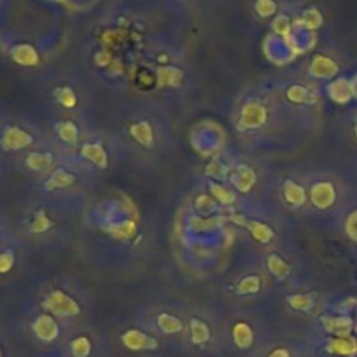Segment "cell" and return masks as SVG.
I'll use <instances>...</instances> for the list:
<instances>
[{"label": "cell", "instance_id": "6da1fadb", "mask_svg": "<svg viewBox=\"0 0 357 357\" xmlns=\"http://www.w3.org/2000/svg\"><path fill=\"white\" fill-rule=\"evenodd\" d=\"M35 136L26 128L16 122H0V152L17 153L31 149Z\"/></svg>", "mask_w": 357, "mask_h": 357}, {"label": "cell", "instance_id": "7a4b0ae2", "mask_svg": "<svg viewBox=\"0 0 357 357\" xmlns=\"http://www.w3.org/2000/svg\"><path fill=\"white\" fill-rule=\"evenodd\" d=\"M42 307H44L45 312L54 317H73L80 312L79 303L59 289L49 293L42 302Z\"/></svg>", "mask_w": 357, "mask_h": 357}, {"label": "cell", "instance_id": "3957f363", "mask_svg": "<svg viewBox=\"0 0 357 357\" xmlns=\"http://www.w3.org/2000/svg\"><path fill=\"white\" fill-rule=\"evenodd\" d=\"M31 333L42 344H51L59 337V326L56 323L54 316L47 312H42L31 321Z\"/></svg>", "mask_w": 357, "mask_h": 357}, {"label": "cell", "instance_id": "277c9868", "mask_svg": "<svg viewBox=\"0 0 357 357\" xmlns=\"http://www.w3.org/2000/svg\"><path fill=\"white\" fill-rule=\"evenodd\" d=\"M7 54L16 65L24 66V68H31V66H37L40 63L38 51L28 42H16V44L9 45Z\"/></svg>", "mask_w": 357, "mask_h": 357}, {"label": "cell", "instance_id": "5b68a950", "mask_svg": "<svg viewBox=\"0 0 357 357\" xmlns=\"http://www.w3.org/2000/svg\"><path fill=\"white\" fill-rule=\"evenodd\" d=\"M267 122V108L257 101H250L243 107L239 117L241 129H258Z\"/></svg>", "mask_w": 357, "mask_h": 357}, {"label": "cell", "instance_id": "8992f818", "mask_svg": "<svg viewBox=\"0 0 357 357\" xmlns=\"http://www.w3.org/2000/svg\"><path fill=\"white\" fill-rule=\"evenodd\" d=\"M122 345L126 349L132 352H142V351H155L159 347V342L155 340L153 337L150 335L143 333L139 330H129L122 335Z\"/></svg>", "mask_w": 357, "mask_h": 357}, {"label": "cell", "instance_id": "52a82bcc", "mask_svg": "<svg viewBox=\"0 0 357 357\" xmlns=\"http://www.w3.org/2000/svg\"><path fill=\"white\" fill-rule=\"evenodd\" d=\"M310 201L317 209H328L337 201V190L330 181H319L310 188Z\"/></svg>", "mask_w": 357, "mask_h": 357}, {"label": "cell", "instance_id": "ba28073f", "mask_svg": "<svg viewBox=\"0 0 357 357\" xmlns=\"http://www.w3.org/2000/svg\"><path fill=\"white\" fill-rule=\"evenodd\" d=\"M234 222L243 225L244 229L250 230V234L253 236L255 241L261 244H268L272 239H274V230L267 225V223L257 222V220H246L244 216H234Z\"/></svg>", "mask_w": 357, "mask_h": 357}, {"label": "cell", "instance_id": "9c48e42d", "mask_svg": "<svg viewBox=\"0 0 357 357\" xmlns=\"http://www.w3.org/2000/svg\"><path fill=\"white\" fill-rule=\"evenodd\" d=\"M229 178L234 187H236V190H239L241 194H248L255 187V183H257V173L250 166H244V164L230 171Z\"/></svg>", "mask_w": 357, "mask_h": 357}, {"label": "cell", "instance_id": "30bf717a", "mask_svg": "<svg viewBox=\"0 0 357 357\" xmlns=\"http://www.w3.org/2000/svg\"><path fill=\"white\" fill-rule=\"evenodd\" d=\"M328 96H330L331 101L338 105H345L354 98L352 94V84L351 79H345V77H338V79L331 80L326 87Z\"/></svg>", "mask_w": 357, "mask_h": 357}, {"label": "cell", "instance_id": "8fae6325", "mask_svg": "<svg viewBox=\"0 0 357 357\" xmlns=\"http://www.w3.org/2000/svg\"><path fill=\"white\" fill-rule=\"evenodd\" d=\"M323 328L335 338L351 337L352 330H354V321L349 316H330L323 317Z\"/></svg>", "mask_w": 357, "mask_h": 357}, {"label": "cell", "instance_id": "7c38bea8", "mask_svg": "<svg viewBox=\"0 0 357 357\" xmlns=\"http://www.w3.org/2000/svg\"><path fill=\"white\" fill-rule=\"evenodd\" d=\"M23 164L26 166V169L33 171V173H44L52 167L54 155L51 152H26Z\"/></svg>", "mask_w": 357, "mask_h": 357}, {"label": "cell", "instance_id": "4fadbf2b", "mask_svg": "<svg viewBox=\"0 0 357 357\" xmlns=\"http://www.w3.org/2000/svg\"><path fill=\"white\" fill-rule=\"evenodd\" d=\"M310 73H312L316 79H333L338 73V65L337 61H333L328 56H316L310 63Z\"/></svg>", "mask_w": 357, "mask_h": 357}, {"label": "cell", "instance_id": "5bb4252c", "mask_svg": "<svg viewBox=\"0 0 357 357\" xmlns=\"http://www.w3.org/2000/svg\"><path fill=\"white\" fill-rule=\"evenodd\" d=\"M326 351L333 356H342V357H354L357 354V340L354 337H342V338H333V340L328 342Z\"/></svg>", "mask_w": 357, "mask_h": 357}, {"label": "cell", "instance_id": "9a60e30c", "mask_svg": "<svg viewBox=\"0 0 357 357\" xmlns=\"http://www.w3.org/2000/svg\"><path fill=\"white\" fill-rule=\"evenodd\" d=\"M183 80V72L174 66H160L157 70V86L159 87H178Z\"/></svg>", "mask_w": 357, "mask_h": 357}, {"label": "cell", "instance_id": "2e32d148", "mask_svg": "<svg viewBox=\"0 0 357 357\" xmlns=\"http://www.w3.org/2000/svg\"><path fill=\"white\" fill-rule=\"evenodd\" d=\"M80 153H82L87 160H91L94 166L101 167V169H105V167L108 166L107 150H105L103 145H100V143H87V145L82 146Z\"/></svg>", "mask_w": 357, "mask_h": 357}, {"label": "cell", "instance_id": "e0dca14e", "mask_svg": "<svg viewBox=\"0 0 357 357\" xmlns=\"http://www.w3.org/2000/svg\"><path fill=\"white\" fill-rule=\"evenodd\" d=\"M284 199L288 204H291L293 208H302L307 202V192L302 185H298L296 181L289 180L284 183Z\"/></svg>", "mask_w": 357, "mask_h": 357}, {"label": "cell", "instance_id": "ac0fdd59", "mask_svg": "<svg viewBox=\"0 0 357 357\" xmlns=\"http://www.w3.org/2000/svg\"><path fill=\"white\" fill-rule=\"evenodd\" d=\"M73 181H75V176H73V174H70L68 171L54 169L51 173V176L45 180L44 190L45 192H54V190H59V188H66V187H70Z\"/></svg>", "mask_w": 357, "mask_h": 357}, {"label": "cell", "instance_id": "d6986e66", "mask_svg": "<svg viewBox=\"0 0 357 357\" xmlns=\"http://www.w3.org/2000/svg\"><path fill=\"white\" fill-rule=\"evenodd\" d=\"M129 132H131L132 139L138 142L139 145L146 146V149L153 145V129L152 126H150V122H136V124H132L131 128H129Z\"/></svg>", "mask_w": 357, "mask_h": 357}, {"label": "cell", "instance_id": "ffe728a7", "mask_svg": "<svg viewBox=\"0 0 357 357\" xmlns=\"http://www.w3.org/2000/svg\"><path fill=\"white\" fill-rule=\"evenodd\" d=\"M232 338L234 344L237 345L239 349H250L255 342V333L253 328L246 323H237L236 326L232 328Z\"/></svg>", "mask_w": 357, "mask_h": 357}, {"label": "cell", "instance_id": "44dd1931", "mask_svg": "<svg viewBox=\"0 0 357 357\" xmlns=\"http://www.w3.org/2000/svg\"><path fill=\"white\" fill-rule=\"evenodd\" d=\"M51 227L52 220L49 218L47 213H45L44 209H40V211H35L31 220L28 222V232H30L31 236H42V234H45L47 230H51Z\"/></svg>", "mask_w": 357, "mask_h": 357}, {"label": "cell", "instance_id": "7402d4cb", "mask_svg": "<svg viewBox=\"0 0 357 357\" xmlns=\"http://www.w3.org/2000/svg\"><path fill=\"white\" fill-rule=\"evenodd\" d=\"M190 338H192V344L204 345V344H208L209 338H211V330H209V326L204 323V321L192 319L190 321Z\"/></svg>", "mask_w": 357, "mask_h": 357}, {"label": "cell", "instance_id": "603a6c76", "mask_svg": "<svg viewBox=\"0 0 357 357\" xmlns=\"http://www.w3.org/2000/svg\"><path fill=\"white\" fill-rule=\"evenodd\" d=\"M136 229H138V225H136L135 220H124V222H117L114 223V225L108 227V232L112 234L114 237H117V239H132L136 234Z\"/></svg>", "mask_w": 357, "mask_h": 357}, {"label": "cell", "instance_id": "cb8c5ba5", "mask_svg": "<svg viewBox=\"0 0 357 357\" xmlns=\"http://www.w3.org/2000/svg\"><path fill=\"white\" fill-rule=\"evenodd\" d=\"M267 267L268 272H271L274 278L281 279V281L291 274V267H289L288 261H284L281 257H278V255H271V257L267 258Z\"/></svg>", "mask_w": 357, "mask_h": 357}, {"label": "cell", "instance_id": "d4e9b609", "mask_svg": "<svg viewBox=\"0 0 357 357\" xmlns=\"http://www.w3.org/2000/svg\"><path fill=\"white\" fill-rule=\"evenodd\" d=\"M157 326H159V330L166 335H176L183 330L181 321L178 319V317L171 316V314H160V316L157 317Z\"/></svg>", "mask_w": 357, "mask_h": 357}, {"label": "cell", "instance_id": "484cf974", "mask_svg": "<svg viewBox=\"0 0 357 357\" xmlns=\"http://www.w3.org/2000/svg\"><path fill=\"white\" fill-rule=\"evenodd\" d=\"M286 98H288L289 101H293V103H298V105L312 103V101L316 100V96H314V94L303 86H291V87H289V89L286 91Z\"/></svg>", "mask_w": 357, "mask_h": 357}, {"label": "cell", "instance_id": "4316f807", "mask_svg": "<svg viewBox=\"0 0 357 357\" xmlns=\"http://www.w3.org/2000/svg\"><path fill=\"white\" fill-rule=\"evenodd\" d=\"M209 192H211V197L215 199V201L222 202L223 206H230L236 202V194H234L232 190H229L227 187H223V185L220 183H211L209 185Z\"/></svg>", "mask_w": 357, "mask_h": 357}, {"label": "cell", "instance_id": "83f0119b", "mask_svg": "<svg viewBox=\"0 0 357 357\" xmlns=\"http://www.w3.org/2000/svg\"><path fill=\"white\" fill-rule=\"evenodd\" d=\"M323 24V14L319 13L317 7H309V9L303 10L302 14V26L305 30H317Z\"/></svg>", "mask_w": 357, "mask_h": 357}, {"label": "cell", "instance_id": "f1b7e54d", "mask_svg": "<svg viewBox=\"0 0 357 357\" xmlns=\"http://www.w3.org/2000/svg\"><path fill=\"white\" fill-rule=\"evenodd\" d=\"M56 132H58V136L65 143H75L77 138H79V128H77L72 121L59 122V124L56 126Z\"/></svg>", "mask_w": 357, "mask_h": 357}, {"label": "cell", "instance_id": "f546056e", "mask_svg": "<svg viewBox=\"0 0 357 357\" xmlns=\"http://www.w3.org/2000/svg\"><path fill=\"white\" fill-rule=\"evenodd\" d=\"M16 265V251L3 244L0 250V275H7Z\"/></svg>", "mask_w": 357, "mask_h": 357}, {"label": "cell", "instance_id": "4dcf8cb0", "mask_svg": "<svg viewBox=\"0 0 357 357\" xmlns=\"http://www.w3.org/2000/svg\"><path fill=\"white\" fill-rule=\"evenodd\" d=\"M261 288V281L258 275H248V278L241 279L237 284V293L239 295H257Z\"/></svg>", "mask_w": 357, "mask_h": 357}, {"label": "cell", "instance_id": "1f68e13d", "mask_svg": "<svg viewBox=\"0 0 357 357\" xmlns=\"http://www.w3.org/2000/svg\"><path fill=\"white\" fill-rule=\"evenodd\" d=\"M288 303L291 309L300 310V312H307L314 307L312 295H293L288 298Z\"/></svg>", "mask_w": 357, "mask_h": 357}, {"label": "cell", "instance_id": "d6a6232c", "mask_svg": "<svg viewBox=\"0 0 357 357\" xmlns=\"http://www.w3.org/2000/svg\"><path fill=\"white\" fill-rule=\"evenodd\" d=\"M54 98L65 108H73L77 105V96L72 87H59L54 91Z\"/></svg>", "mask_w": 357, "mask_h": 357}, {"label": "cell", "instance_id": "836d02e7", "mask_svg": "<svg viewBox=\"0 0 357 357\" xmlns=\"http://www.w3.org/2000/svg\"><path fill=\"white\" fill-rule=\"evenodd\" d=\"M91 349H93V345H91L89 338L86 337L75 338L72 345H70V351H72L73 357H87L91 354Z\"/></svg>", "mask_w": 357, "mask_h": 357}, {"label": "cell", "instance_id": "e575fe53", "mask_svg": "<svg viewBox=\"0 0 357 357\" xmlns=\"http://www.w3.org/2000/svg\"><path fill=\"white\" fill-rule=\"evenodd\" d=\"M255 10L260 17H272L278 13V2L275 0H257L255 2Z\"/></svg>", "mask_w": 357, "mask_h": 357}, {"label": "cell", "instance_id": "d590c367", "mask_svg": "<svg viewBox=\"0 0 357 357\" xmlns=\"http://www.w3.org/2000/svg\"><path fill=\"white\" fill-rule=\"evenodd\" d=\"M206 174H208L209 178H213V180H227L230 171L223 162H220V160H213V162L206 167Z\"/></svg>", "mask_w": 357, "mask_h": 357}, {"label": "cell", "instance_id": "8d00e7d4", "mask_svg": "<svg viewBox=\"0 0 357 357\" xmlns=\"http://www.w3.org/2000/svg\"><path fill=\"white\" fill-rule=\"evenodd\" d=\"M272 28H274L275 35H282V37H286V35L291 33V21H289L288 16H278L274 20V23H272Z\"/></svg>", "mask_w": 357, "mask_h": 357}, {"label": "cell", "instance_id": "74e56055", "mask_svg": "<svg viewBox=\"0 0 357 357\" xmlns=\"http://www.w3.org/2000/svg\"><path fill=\"white\" fill-rule=\"evenodd\" d=\"M220 223V220H213V218H192L190 220V227L192 230H211L215 229L216 225Z\"/></svg>", "mask_w": 357, "mask_h": 357}, {"label": "cell", "instance_id": "f35d334b", "mask_svg": "<svg viewBox=\"0 0 357 357\" xmlns=\"http://www.w3.org/2000/svg\"><path fill=\"white\" fill-rule=\"evenodd\" d=\"M195 208L201 213H213L216 209V202L209 195H199L197 201H195Z\"/></svg>", "mask_w": 357, "mask_h": 357}, {"label": "cell", "instance_id": "ab89813d", "mask_svg": "<svg viewBox=\"0 0 357 357\" xmlns=\"http://www.w3.org/2000/svg\"><path fill=\"white\" fill-rule=\"evenodd\" d=\"M345 232H347V236L351 237L352 241L357 243V209H354V211L347 216V220H345Z\"/></svg>", "mask_w": 357, "mask_h": 357}, {"label": "cell", "instance_id": "60d3db41", "mask_svg": "<svg viewBox=\"0 0 357 357\" xmlns=\"http://www.w3.org/2000/svg\"><path fill=\"white\" fill-rule=\"evenodd\" d=\"M94 61H96L98 66H110V63H112L110 52H107V51L98 52L96 58H94Z\"/></svg>", "mask_w": 357, "mask_h": 357}, {"label": "cell", "instance_id": "b9f144b4", "mask_svg": "<svg viewBox=\"0 0 357 357\" xmlns=\"http://www.w3.org/2000/svg\"><path fill=\"white\" fill-rule=\"evenodd\" d=\"M267 357H291V354H289V351H286V349H275V351H272Z\"/></svg>", "mask_w": 357, "mask_h": 357}, {"label": "cell", "instance_id": "7bdbcfd3", "mask_svg": "<svg viewBox=\"0 0 357 357\" xmlns=\"http://www.w3.org/2000/svg\"><path fill=\"white\" fill-rule=\"evenodd\" d=\"M351 84H352V94H354V98L357 100V73L351 79Z\"/></svg>", "mask_w": 357, "mask_h": 357}, {"label": "cell", "instance_id": "ee69618b", "mask_svg": "<svg viewBox=\"0 0 357 357\" xmlns=\"http://www.w3.org/2000/svg\"><path fill=\"white\" fill-rule=\"evenodd\" d=\"M0 357H6V352H3L2 345H0Z\"/></svg>", "mask_w": 357, "mask_h": 357}, {"label": "cell", "instance_id": "f6af8a7d", "mask_svg": "<svg viewBox=\"0 0 357 357\" xmlns=\"http://www.w3.org/2000/svg\"><path fill=\"white\" fill-rule=\"evenodd\" d=\"M2 246H3V239H2V236H0V250H2Z\"/></svg>", "mask_w": 357, "mask_h": 357}, {"label": "cell", "instance_id": "bcb514c9", "mask_svg": "<svg viewBox=\"0 0 357 357\" xmlns=\"http://www.w3.org/2000/svg\"><path fill=\"white\" fill-rule=\"evenodd\" d=\"M354 135H356V138H357V124H356V128H354Z\"/></svg>", "mask_w": 357, "mask_h": 357}, {"label": "cell", "instance_id": "7dc6e473", "mask_svg": "<svg viewBox=\"0 0 357 357\" xmlns=\"http://www.w3.org/2000/svg\"><path fill=\"white\" fill-rule=\"evenodd\" d=\"M0 153H2V152H0Z\"/></svg>", "mask_w": 357, "mask_h": 357}]
</instances>
